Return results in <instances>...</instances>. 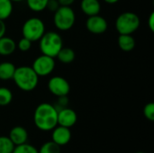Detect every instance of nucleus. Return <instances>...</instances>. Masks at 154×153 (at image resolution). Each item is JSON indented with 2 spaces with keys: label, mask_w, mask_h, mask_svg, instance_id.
Here are the masks:
<instances>
[{
  "label": "nucleus",
  "mask_w": 154,
  "mask_h": 153,
  "mask_svg": "<svg viewBox=\"0 0 154 153\" xmlns=\"http://www.w3.org/2000/svg\"><path fill=\"white\" fill-rule=\"evenodd\" d=\"M33 122L35 126L42 131H52L58 125V110L49 103L40 104L34 111Z\"/></svg>",
  "instance_id": "f257e3e1"
},
{
  "label": "nucleus",
  "mask_w": 154,
  "mask_h": 153,
  "mask_svg": "<svg viewBox=\"0 0 154 153\" xmlns=\"http://www.w3.org/2000/svg\"><path fill=\"white\" fill-rule=\"evenodd\" d=\"M13 80L17 87L23 91L34 90L39 83V77L30 66H21L15 69Z\"/></svg>",
  "instance_id": "f03ea898"
},
{
  "label": "nucleus",
  "mask_w": 154,
  "mask_h": 153,
  "mask_svg": "<svg viewBox=\"0 0 154 153\" xmlns=\"http://www.w3.org/2000/svg\"><path fill=\"white\" fill-rule=\"evenodd\" d=\"M42 54L55 58L63 47V41L56 32H47L39 40Z\"/></svg>",
  "instance_id": "7ed1b4c3"
},
{
  "label": "nucleus",
  "mask_w": 154,
  "mask_h": 153,
  "mask_svg": "<svg viewBox=\"0 0 154 153\" xmlns=\"http://www.w3.org/2000/svg\"><path fill=\"white\" fill-rule=\"evenodd\" d=\"M141 24L140 17L133 12L122 13L116 20V30L119 34H133Z\"/></svg>",
  "instance_id": "20e7f679"
},
{
  "label": "nucleus",
  "mask_w": 154,
  "mask_h": 153,
  "mask_svg": "<svg viewBox=\"0 0 154 153\" xmlns=\"http://www.w3.org/2000/svg\"><path fill=\"white\" fill-rule=\"evenodd\" d=\"M76 22V14L70 6H60L53 15L55 27L62 32L70 30Z\"/></svg>",
  "instance_id": "39448f33"
},
{
  "label": "nucleus",
  "mask_w": 154,
  "mask_h": 153,
  "mask_svg": "<svg viewBox=\"0 0 154 153\" xmlns=\"http://www.w3.org/2000/svg\"><path fill=\"white\" fill-rule=\"evenodd\" d=\"M45 32V24L43 21L38 17H31L27 19L22 27L23 37L30 40L32 42L39 41Z\"/></svg>",
  "instance_id": "423d86ee"
},
{
  "label": "nucleus",
  "mask_w": 154,
  "mask_h": 153,
  "mask_svg": "<svg viewBox=\"0 0 154 153\" xmlns=\"http://www.w3.org/2000/svg\"><path fill=\"white\" fill-rule=\"evenodd\" d=\"M55 65L54 58L42 54L33 60L32 68L38 77H46L52 73Z\"/></svg>",
  "instance_id": "0eeeda50"
},
{
  "label": "nucleus",
  "mask_w": 154,
  "mask_h": 153,
  "mask_svg": "<svg viewBox=\"0 0 154 153\" xmlns=\"http://www.w3.org/2000/svg\"><path fill=\"white\" fill-rule=\"evenodd\" d=\"M49 91L57 97L68 96L70 91V85L68 80L60 76H54L48 81Z\"/></svg>",
  "instance_id": "6e6552de"
},
{
  "label": "nucleus",
  "mask_w": 154,
  "mask_h": 153,
  "mask_svg": "<svg viewBox=\"0 0 154 153\" xmlns=\"http://www.w3.org/2000/svg\"><path fill=\"white\" fill-rule=\"evenodd\" d=\"M86 28L93 34H102L106 32L108 23L103 16L97 14L88 17L86 21Z\"/></svg>",
  "instance_id": "1a4fd4ad"
},
{
  "label": "nucleus",
  "mask_w": 154,
  "mask_h": 153,
  "mask_svg": "<svg viewBox=\"0 0 154 153\" xmlns=\"http://www.w3.org/2000/svg\"><path fill=\"white\" fill-rule=\"evenodd\" d=\"M78 121L77 113L69 107H64L58 110V125L70 128L76 124Z\"/></svg>",
  "instance_id": "9d476101"
},
{
  "label": "nucleus",
  "mask_w": 154,
  "mask_h": 153,
  "mask_svg": "<svg viewBox=\"0 0 154 153\" xmlns=\"http://www.w3.org/2000/svg\"><path fill=\"white\" fill-rule=\"evenodd\" d=\"M51 141L54 142L59 146H64L68 144L70 142L71 139V132L69 128L57 125L53 130L51 133Z\"/></svg>",
  "instance_id": "9b49d317"
},
{
  "label": "nucleus",
  "mask_w": 154,
  "mask_h": 153,
  "mask_svg": "<svg viewBox=\"0 0 154 153\" xmlns=\"http://www.w3.org/2000/svg\"><path fill=\"white\" fill-rule=\"evenodd\" d=\"M8 137L14 146L26 143L28 141V133L23 126H14L11 129Z\"/></svg>",
  "instance_id": "f8f14e48"
},
{
  "label": "nucleus",
  "mask_w": 154,
  "mask_h": 153,
  "mask_svg": "<svg viewBox=\"0 0 154 153\" xmlns=\"http://www.w3.org/2000/svg\"><path fill=\"white\" fill-rule=\"evenodd\" d=\"M80 9L88 17L97 15L99 14L101 11V4L99 0H82Z\"/></svg>",
  "instance_id": "ddd939ff"
},
{
  "label": "nucleus",
  "mask_w": 154,
  "mask_h": 153,
  "mask_svg": "<svg viewBox=\"0 0 154 153\" xmlns=\"http://www.w3.org/2000/svg\"><path fill=\"white\" fill-rule=\"evenodd\" d=\"M16 50V42L10 37L3 36L0 38V55H12Z\"/></svg>",
  "instance_id": "4468645a"
},
{
  "label": "nucleus",
  "mask_w": 154,
  "mask_h": 153,
  "mask_svg": "<svg viewBox=\"0 0 154 153\" xmlns=\"http://www.w3.org/2000/svg\"><path fill=\"white\" fill-rule=\"evenodd\" d=\"M117 43L119 48L125 52L132 51L135 47V40L132 34H119L117 39Z\"/></svg>",
  "instance_id": "2eb2a0df"
},
{
  "label": "nucleus",
  "mask_w": 154,
  "mask_h": 153,
  "mask_svg": "<svg viewBox=\"0 0 154 153\" xmlns=\"http://www.w3.org/2000/svg\"><path fill=\"white\" fill-rule=\"evenodd\" d=\"M16 67L9 61H4L0 63V79L1 80H10L13 79Z\"/></svg>",
  "instance_id": "dca6fc26"
},
{
  "label": "nucleus",
  "mask_w": 154,
  "mask_h": 153,
  "mask_svg": "<svg viewBox=\"0 0 154 153\" xmlns=\"http://www.w3.org/2000/svg\"><path fill=\"white\" fill-rule=\"evenodd\" d=\"M56 57L58 58V60L60 62H62L64 64H69L74 61V60L76 58V54H75V51L71 48L62 47Z\"/></svg>",
  "instance_id": "f3484780"
},
{
  "label": "nucleus",
  "mask_w": 154,
  "mask_h": 153,
  "mask_svg": "<svg viewBox=\"0 0 154 153\" xmlns=\"http://www.w3.org/2000/svg\"><path fill=\"white\" fill-rule=\"evenodd\" d=\"M13 2L11 0H0V20H6L13 13Z\"/></svg>",
  "instance_id": "a211bd4d"
},
{
  "label": "nucleus",
  "mask_w": 154,
  "mask_h": 153,
  "mask_svg": "<svg viewBox=\"0 0 154 153\" xmlns=\"http://www.w3.org/2000/svg\"><path fill=\"white\" fill-rule=\"evenodd\" d=\"M48 1L49 0H26V4L30 10L39 13L46 9Z\"/></svg>",
  "instance_id": "6ab92c4d"
},
{
  "label": "nucleus",
  "mask_w": 154,
  "mask_h": 153,
  "mask_svg": "<svg viewBox=\"0 0 154 153\" xmlns=\"http://www.w3.org/2000/svg\"><path fill=\"white\" fill-rule=\"evenodd\" d=\"M13 100L12 91L5 87H0V106H8Z\"/></svg>",
  "instance_id": "aec40b11"
},
{
  "label": "nucleus",
  "mask_w": 154,
  "mask_h": 153,
  "mask_svg": "<svg viewBox=\"0 0 154 153\" xmlns=\"http://www.w3.org/2000/svg\"><path fill=\"white\" fill-rule=\"evenodd\" d=\"M14 147L8 136H0V153H12Z\"/></svg>",
  "instance_id": "412c9836"
},
{
  "label": "nucleus",
  "mask_w": 154,
  "mask_h": 153,
  "mask_svg": "<svg viewBox=\"0 0 154 153\" xmlns=\"http://www.w3.org/2000/svg\"><path fill=\"white\" fill-rule=\"evenodd\" d=\"M60 146H59L52 141L43 143L38 151L39 153H60Z\"/></svg>",
  "instance_id": "4be33fe9"
},
{
  "label": "nucleus",
  "mask_w": 154,
  "mask_h": 153,
  "mask_svg": "<svg viewBox=\"0 0 154 153\" xmlns=\"http://www.w3.org/2000/svg\"><path fill=\"white\" fill-rule=\"evenodd\" d=\"M12 153H39L38 152V150L29 144V143H23V144H21V145H17L14 147V151Z\"/></svg>",
  "instance_id": "5701e85b"
},
{
  "label": "nucleus",
  "mask_w": 154,
  "mask_h": 153,
  "mask_svg": "<svg viewBox=\"0 0 154 153\" xmlns=\"http://www.w3.org/2000/svg\"><path fill=\"white\" fill-rule=\"evenodd\" d=\"M143 115L144 117L151 121H154V104L152 102H150L148 104H146L143 107Z\"/></svg>",
  "instance_id": "b1692460"
},
{
  "label": "nucleus",
  "mask_w": 154,
  "mask_h": 153,
  "mask_svg": "<svg viewBox=\"0 0 154 153\" xmlns=\"http://www.w3.org/2000/svg\"><path fill=\"white\" fill-rule=\"evenodd\" d=\"M32 41L24 37H23L19 41L18 43L16 44V47H18V49L23 51V52H26L28 51L31 48H32Z\"/></svg>",
  "instance_id": "393cba45"
},
{
  "label": "nucleus",
  "mask_w": 154,
  "mask_h": 153,
  "mask_svg": "<svg viewBox=\"0 0 154 153\" xmlns=\"http://www.w3.org/2000/svg\"><path fill=\"white\" fill-rule=\"evenodd\" d=\"M60 6V5L58 0H49L48 3H47L46 8H47L48 10H50L51 12H55Z\"/></svg>",
  "instance_id": "a878e982"
},
{
  "label": "nucleus",
  "mask_w": 154,
  "mask_h": 153,
  "mask_svg": "<svg viewBox=\"0 0 154 153\" xmlns=\"http://www.w3.org/2000/svg\"><path fill=\"white\" fill-rule=\"evenodd\" d=\"M58 106L60 107L59 108L58 110L61 109V108H64V107H67L68 104H69V98H68V96H60L58 97Z\"/></svg>",
  "instance_id": "bb28decb"
},
{
  "label": "nucleus",
  "mask_w": 154,
  "mask_h": 153,
  "mask_svg": "<svg viewBox=\"0 0 154 153\" xmlns=\"http://www.w3.org/2000/svg\"><path fill=\"white\" fill-rule=\"evenodd\" d=\"M148 26L151 32H154V12L151 13L149 18H148Z\"/></svg>",
  "instance_id": "cd10ccee"
},
{
  "label": "nucleus",
  "mask_w": 154,
  "mask_h": 153,
  "mask_svg": "<svg viewBox=\"0 0 154 153\" xmlns=\"http://www.w3.org/2000/svg\"><path fill=\"white\" fill-rule=\"evenodd\" d=\"M6 32V25L5 23V21L0 20V38L5 36Z\"/></svg>",
  "instance_id": "c85d7f7f"
},
{
  "label": "nucleus",
  "mask_w": 154,
  "mask_h": 153,
  "mask_svg": "<svg viewBox=\"0 0 154 153\" xmlns=\"http://www.w3.org/2000/svg\"><path fill=\"white\" fill-rule=\"evenodd\" d=\"M58 2L60 6H70L75 0H58Z\"/></svg>",
  "instance_id": "c756f323"
},
{
  "label": "nucleus",
  "mask_w": 154,
  "mask_h": 153,
  "mask_svg": "<svg viewBox=\"0 0 154 153\" xmlns=\"http://www.w3.org/2000/svg\"><path fill=\"white\" fill-rule=\"evenodd\" d=\"M104 1L110 5H114V4H116L117 2H119V0H104Z\"/></svg>",
  "instance_id": "7c9ffc66"
},
{
  "label": "nucleus",
  "mask_w": 154,
  "mask_h": 153,
  "mask_svg": "<svg viewBox=\"0 0 154 153\" xmlns=\"http://www.w3.org/2000/svg\"><path fill=\"white\" fill-rule=\"evenodd\" d=\"M11 1L14 3V2H22V1H23V0H11Z\"/></svg>",
  "instance_id": "2f4dec72"
},
{
  "label": "nucleus",
  "mask_w": 154,
  "mask_h": 153,
  "mask_svg": "<svg viewBox=\"0 0 154 153\" xmlns=\"http://www.w3.org/2000/svg\"><path fill=\"white\" fill-rule=\"evenodd\" d=\"M135 153H145V152H143V151H138V152H135Z\"/></svg>",
  "instance_id": "473e14b6"
}]
</instances>
